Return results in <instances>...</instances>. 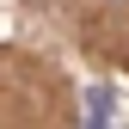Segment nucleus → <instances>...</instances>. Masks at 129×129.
I'll list each match as a JSON object with an SVG mask.
<instances>
[{
	"label": "nucleus",
	"mask_w": 129,
	"mask_h": 129,
	"mask_svg": "<svg viewBox=\"0 0 129 129\" xmlns=\"http://www.w3.org/2000/svg\"><path fill=\"white\" fill-rule=\"evenodd\" d=\"M111 111H117V92H111V86H92V92H86V117H92V129H105Z\"/></svg>",
	"instance_id": "obj_1"
}]
</instances>
